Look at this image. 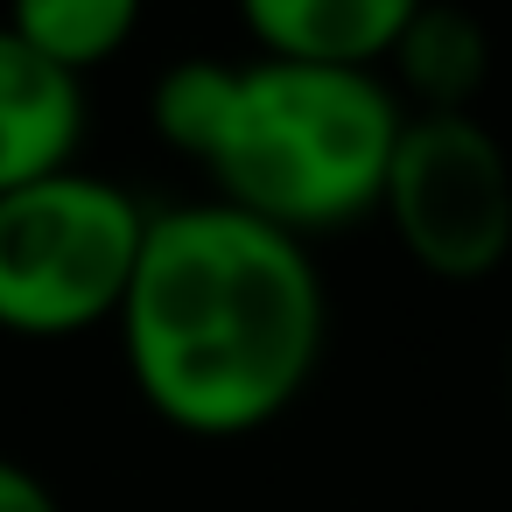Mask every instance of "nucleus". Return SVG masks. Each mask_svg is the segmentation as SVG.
<instances>
[{"instance_id":"2","label":"nucleus","mask_w":512,"mask_h":512,"mask_svg":"<svg viewBox=\"0 0 512 512\" xmlns=\"http://www.w3.org/2000/svg\"><path fill=\"white\" fill-rule=\"evenodd\" d=\"M400 127L407 106L379 71L260 57L239 64L225 134L204 155V169L218 183V204L309 246L316 232L379 211Z\"/></svg>"},{"instance_id":"3","label":"nucleus","mask_w":512,"mask_h":512,"mask_svg":"<svg viewBox=\"0 0 512 512\" xmlns=\"http://www.w3.org/2000/svg\"><path fill=\"white\" fill-rule=\"evenodd\" d=\"M148 218L155 211H141L134 190L92 169H57L29 190H8L0 197V330L50 344L120 323Z\"/></svg>"},{"instance_id":"9","label":"nucleus","mask_w":512,"mask_h":512,"mask_svg":"<svg viewBox=\"0 0 512 512\" xmlns=\"http://www.w3.org/2000/svg\"><path fill=\"white\" fill-rule=\"evenodd\" d=\"M232 85H239V64H218V57H183L169 64V78L155 85V134L169 148H183L190 162H204L225 134V113H232Z\"/></svg>"},{"instance_id":"7","label":"nucleus","mask_w":512,"mask_h":512,"mask_svg":"<svg viewBox=\"0 0 512 512\" xmlns=\"http://www.w3.org/2000/svg\"><path fill=\"white\" fill-rule=\"evenodd\" d=\"M484 29L463 15V8H428L407 22L400 50H393V71H400V92L414 99L407 113H470L477 85H484Z\"/></svg>"},{"instance_id":"6","label":"nucleus","mask_w":512,"mask_h":512,"mask_svg":"<svg viewBox=\"0 0 512 512\" xmlns=\"http://www.w3.org/2000/svg\"><path fill=\"white\" fill-rule=\"evenodd\" d=\"M85 141V85L43 64L8 22H0V197L29 190L57 169H78Z\"/></svg>"},{"instance_id":"10","label":"nucleus","mask_w":512,"mask_h":512,"mask_svg":"<svg viewBox=\"0 0 512 512\" xmlns=\"http://www.w3.org/2000/svg\"><path fill=\"white\" fill-rule=\"evenodd\" d=\"M0 512H64V505H57V491H50L29 463L0 456Z\"/></svg>"},{"instance_id":"1","label":"nucleus","mask_w":512,"mask_h":512,"mask_svg":"<svg viewBox=\"0 0 512 512\" xmlns=\"http://www.w3.org/2000/svg\"><path fill=\"white\" fill-rule=\"evenodd\" d=\"M323 323L330 302L302 239L218 197L148 218L120 344L169 428L225 442L288 414L323 358Z\"/></svg>"},{"instance_id":"11","label":"nucleus","mask_w":512,"mask_h":512,"mask_svg":"<svg viewBox=\"0 0 512 512\" xmlns=\"http://www.w3.org/2000/svg\"><path fill=\"white\" fill-rule=\"evenodd\" d=\"M505 386H512V365H505Z\"/></svg>"},{"instance_id":"8","label":"nucleus","mask_w":512,"mask_h":512,"mask_svg":"<svg viewBox=\"0 0 512 512\" xmlns=\"http://www.w3.org/2000/svg\"><path fill=\"white\" fill-rule=\"evenodd\" d=\"M8 29L57 71L85 85L106 57H120L141 29V0H8Z\"/></svg>"},{"instance_id":"4","label":"nucleus","mask_w":512,"mask_h":512,"mask_svg":"<svg viewBox=\"0 0 512 512\" xmlns=\"http://www.w3.org/2000/svg\"><path fill=\"white\" fill-rule=\"evenodd\" d=\"M379 211L421 274L484 281L512 253V162L477 113H407Z\"/></svg>"},{"instance_id":"5","label":"nucleus","mask_w":512,"mask_h":512,"mask_svg":"<svg viewBox=\"0 0 512 512\" xmlns=\"http://www.w3.org/2000/svg\"><path fill=\"white\" fill-rule=\"evenodd\" d=\"M421 8L428 0H239V22L274 64L379 71Z\"/></svg>"}]
</instances>
